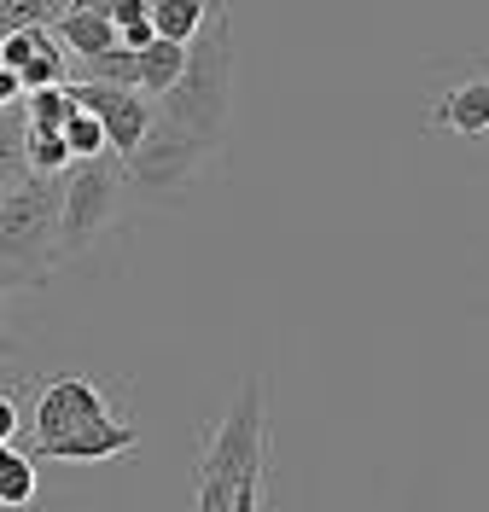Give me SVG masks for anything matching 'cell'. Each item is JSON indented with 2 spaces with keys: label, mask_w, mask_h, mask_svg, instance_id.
<instances>
[{
  "label": "cell",
  "mask_w": 489,
  "mask_h": 512,
  "mask_svg": "<svg viewBox=\"0 0 489 512\" xmlns=\"http://www.w3.org/2000/svg\"><path fill=\"white\" fill-rule=\"evenodd\" d=\"M169 123H181L187 134L222 140L233 111V35H228V12H210V24L187 41V64L169 82V94L158 105Z\"/></svg>",
  "instance_id": "obj_1"
},
{
  "label": "cell",
  "mask_w": 489,
  "mask_h": 512,
  "mask_svg": "<svg viewBox=\"0 0 489 512\" xmlns=\"http://www.w3.org/2000/svg\"><path fill=\"white\" fill-rule=\"evenodd\" d=\"M59 181H12L0 187V268L18 286H47L59 268Z\"/></svg>",
  "instance_id": "obj_2"
},
{
  "label": "cell",
  "mask_w": 489,
  "mask_h": 512,
  "mask_svg": "<svg viewBox=\"0 0 489 512\" xmlns=\"http://www.w3.org/2000/svg\"><path fill=\"white\" fill-rule=\"evenodd\" d=\"M210 158H216V140L187 134L181 123H169L163 111H152V128L140 134V146H134L117 169H123V187L129 192L175 204V198H187V192L198 187V175H204Z\"/></svg>",
  "instance_id": "obj_3"
},
{
  "label": "cell",
  "mask_w": 489,
  "mask_h": 512,
  "mask_svg": "<svg viewBox=\"0 0 489 512\" xmlns=\"http://www.w3.org/2000/svg\"><path fill=\"white\" fill-rule=\"evenodd\" d=\"M123 198H129V187H123V169H117L111 152L88 158V163H70L65 175H59V233H53L59 239V262L99 245L117 227Z\"/></svg>",
  "instance_id": "obj_4"
},
{
  "label": "cell",
  "mask_w": 489,
  "mask_h": 512,
  "mask_svg": "<svg viewBox=\"0 0 489 512\" xmlns=\"http://www.w3.org/2000/svg\"><path fill=\"white\" fill-rule=\"evenodd\" d=\"M268 466V402H262V379H245L233 408L216 419L210 443L198 454L193 478H222V483H239L245 472Z\"/></svg>",
  "instance_id": "obj_5"
},
{
  "label": "cell",
  "mask_w": 489,
  "mask_h": 512,
  "mask_svg": "<svg viewBox=\"0 0 489 512\" xmlns=\"http://www.w3.org/2000/svg\"><path fill=\"white\" fill-rule=\"evenodd\" d=\"M99 419H117L111 390H99L88 373H53V379L35 390L30 448L53 443V437H70V431H82V425H99Z\"/></svg>",
  "instance_id": "obj_6"
},
{
  "label": "cell",
  "mask_w": 489,
  "mask_h": 512,
  "mask_svg": "<svg viewBox=\"0 0 489 512\" xmlns=\"http://www.w3.org/2000/svg\"><path fill=\"white\" fill-rule=\"evenodd\" d=\"M65 94L76 111H88L99 128H105V152L123 163L140 146V134L152 128V99L134 94V88H111V82H65Z\"/></svg>",
  "instance_id": "obj_7"
},
{
  "label": "cell",
  "mask_w": 489,
  "mask_h": 512,
  "mask_svg": "<svg viewBox=\"0 0 489 512\" xmlns=\"http://www.w3.org/2000/svg\"><path fill=\"white\" fill-rule=\"evenodd\" d=\"M140 448V425L129 414L117 419H99V425H82V431H70V437H53V443H35L24 448L30 460H76V466H94V460H117V454H129Z\"/></svg>",
  "instance_id": "obj_8"
},
{
  "label": "cell",
  "mask_w": 489,
  "mask_h": 512,
  "mask_svg": "<svg viewBox=\"0 0 489 512\" xmlns=\"http://www.w3.org/2000/svg\"><path fill=\"white\" fill-rule=\"evenodd\" d=\"M425 128H449V134H460V140H484L489 134V82H484V70L466 76V82H455L449 94H437V105L425 111Z\"/></svg>",
  "instance_id": "obj_9"
},
{
  "label": "cell",
  "mask_w": 489,
  "mask_h": 512,
  "mask_svg": "<svg viewBox=\"0 0 489 512\" xmlns=\"http://www.w3.org/2000/svg\"><path fill=\"white\" fill-rule=\"evenodd\" d=\"M53 41H65L76 59H94V53H111L117 47V30L105 12H59V24H47Z\"/></svg>",
  "instance_id": "obj_10"
},
{
  "label": "cell",
  "mask_w": 489,
  "mask_h": 512,
  "mask_svg": "<svg viewBox=\"0 0 489 512\" xmlns=\"http://www.w3.org/2000/svg\"><path fill=\"white\" fill-rule=\"evenodd\" d=\"M146 18H152V35L158 41H193L204 24H210V6L204 0H146Z\"/></svg>",
  "instance_id": "obj_11"
},
{
  "label": "cell",
  "mask_w": 489,
  "mask_h": 512,
  "mask_svg": "<svg viewBox=\"0 0 489 512\" xmlns=\"http://www.w3.org/2000/svg\"><path fill=\"white\" fill-rule=\"evenodd\" d=\"M70 169V146L59 128H35L24 123V175H35V181H59Z\"/></svg>",
  "instance_id": "obj_12"
},
{
  "label": "cell",
  "mask_w": 489,
  "mask_h": 512,
  "mask_svg": "<svg viewBox=\"0 0 489 512\" xmlns=\"http://www.w3.org/2000/svg\"><path fill=\"white\" fill-rule=\"evenodd\" d=\"M181 64H187V47H181V41H158V35H152V47H140V94L163 99V94H169V82L181 76Z\"/></svg>",
  "instance_id": "obj_13"
},
{
  "label": "cell",
  "mask_w": 489,
  "mask_h": 512,
  "mask_svg": "<svg viewBox=\"0 0 489 512\" xmlns=\"http://www.w3.org/2000/svg\"><path fill=\"white\" fill-rule=\"evenodd\" d=\"M35 501V460L18 443H0V507H30Z\"/></svg>",
  "instance_id": "obj_14"
},
{
  "label": "cell",
  "mask_w": 489,
  "mask_h": 512,
  "mask_svg": "<svg viewBox=\"0 0 489 512\" xmlns=\"http://www.w3.org/2000/svg\"><path fill=\"white\" fill-rule=\"evenodd\" d=\"M76 82H111V88H134L140 94V53H129V47L94 53V59H82V76Z\"/></svg>",
  "instance_id": "obj_15"
},
{
  "label": "cell",
  "mask_w": 489,
  "mask_h": 512,
  "mask_svg": "<svg viewBox=\"0 0 489 512\" xmlns=\"http://www.w3.org/2000/svg\"><path fill=\"white\" fill-rule=\"evenodd\" d=\"M47 53H59V41H53V30L47 24H30V30H12L6 41H0V70H24V64L47 59Z\"/></svg>",
  "instance_id": "obj_16"
},
{
  "label": "cell",
  "mask_w": 489,
  "mask_h": 512,
  "mask_svg": "<svg viewBox=\"0 0 489 512\" xmlns=\"http://www.w3.org/2000/svg\"><path fill=\"white\" fill-rule=\"evenodd\" d=\"M18 111H24V123H35V128H65L70 117H76V105H70L65 88H35V94L18 99Z\"/></svg>",
  "instance_id": "obj_17"
},
{
  "label": "cell",
  "mask_w": 489,
  "mask_h": 512,
  "mask_svg": "<svg viewBox=\"0 0 489 512\" xmlns=\"http://www.w3.org/2000/svg\"><path fill=\"white\" fill-rule=\"evenodd\" d=\"M59 134H65V146H70V163L105 158V128H99L94 117H88V111H76V117H70L65 128H59Z\"/></svg>",
  "instance_id": "obj_18"
},
{
  "label": "cell",
  "mask_w": 489,
  "mask_h": 512,
  "mask_svg": "<svg viewBox=\"0 0 489 512\" xmlns=\"http://www.w3.org/2000/svg\"><path fill=\"white\" fill-rule=\"evenodd\" d=\"M18 88L35 94V88H65V53H47V59H35L18 70Z\"/></svg>",
  "instance_id": "obj_19"
},
{
  "label": "cell",
  "mask_w": 489,
  "mask_h": 512,
  "mask_svg": "<svg viewBox=\"0 0 489 512\" xmlns=\"http://www.w3.org/2000/svg\"><path fill=\"white\" fill-rule=\"evenodd\" d=\"M24 419H18V390H0V443H18Z\"/></svg>",
  "instance_id": "obj_20"
},
{
  "label": "cell",
  "mask_w": 489,
  "mask_h": 512,
  "mask_svg": "<svg viewBox=\"0 0 489 512\" xmlns=\"http://www.w3.org/2000/svg\"><path fill=\"white\" fill-rule=\"evenodd\" d=\"M105 18H111V30H129V24L146 18V0H111V6H105Z\"/></svg>",
  "instance_id": "obj_21"
},
{
  "label": "cell",
  "mask_w": 489,
  "mask_h": 512,
  "mask_svg": "<svg viewBox=\"0 0 489 512\" xmlns=\"http://www.w3.org/2000/svg\"><path fill=\"white\" fill-rule=\"evenodd\" d=\"M18 99H24L18 76H12V70H0V105H18Z\"/></svg>",
  "instance_id": "obj_22"
},
{
  "label": "cell",
  "mask_w": 489,
  "mask_h": 512,
  "mask_svg": "<svg viewBox=\"0 0 489 512\" xmlns=\"http://www.w3.org/2000/svg\"><path fill=\"white\" fill-rule=\"evenodd\" d=\"M105 6H111V0H70L65 12H105Z\"/></svg>",
  "instance_id": "obj_23"
},
{
  "label": "cell",
  "mask_w": 489,
  "mask_h": 512,
  "mask_svg": "<svg viewBox=\"0 0 489 512\" xmlns=\"http://www.w3.org/2000/svg\"><path fill=\"white\" fill-rule=\"evenodd\" d=\"M18 286V280H12V274H6V268H0V297H6V291ZM0 355H6V338H0Z\"/></svg>",
  "instance_id": "obj_24"
},
{
  "label": "cell",
  "mask_w": 489,
  "mask_h": 512,
  "mask_svg": "<svg viewBox=\"0 0 489 512\" xmlns=\"http://www.w3.org/2000/svg\"><path fill=\"white\" fill-rule=\"evenodd\" d=\"M204 6H210V12H228V0H204Z\"/></svg>",
  "instance_id": "obj_25"
}]
</instances>
